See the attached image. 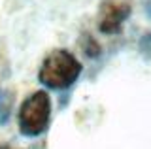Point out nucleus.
<instances>
[{"mask_svg":"<svg viewBox=\"0 0 151 149\" xmlns=\"http://www.w3.org/2000/svg\"><path fill=\"white\" fill-rule=\"evenodd\" d=\"M12 115V95L0 89V125H4Z\"/></svg>","mask_w":151,"mask_h":149,"instance_id":"obj_4","label":"nucleus"},{"mask_svg":"<svg viewBox=\"0 0 151 149\" xmlns=\"http://www.w3.org/2000/svg\"><path fill=\"white\" fill-rule=\"evenodd\" d=\"M138 49L142 55H145L147 59H151V34L142 36V40L138 42Z\"/></svg>","mask_w":151,"mask_h":149,"instance_id":"obj_5","label":"nucleus"},{"mask_svg":"<svg viewBox=\"0 0 151 149\" xmlns=\"http://www.w3.org/2000/svg\"><path fill=\"white\" fill-rule=\"evenodd\" d=\"M51 98L45 91H36L23 102L19 110V130L25 136H40L49 127Z\"/></svg>","mask_w":151,"mask_h":149,"instance_id":"obj_2","label":"nucleus"},{"mask_svg":"<svg viewBox=\"0 0 151 149\" xmlns=\"http://www.w3.org/2000/svg\"><path fill=\"white\" fill-rule=\"evenodd\" d=\"M130 8L127 2H110L102 11L100 17V30L106 34H115L121 30L123 23L129 17Z\"/></svg>","mask_w":151,"mask_h":149,"instance_id":"obj_3","label":"nucleus"},{"mask_svg":"<svg viewBox=\"0 0 151 149\" xmlns=\"http://www.w3.org/2000/svg\"><path fill=\"white\" fill-rule=\"evenodd\" d=\"M79 74H81V62L68 51L57 49L47 55L42 62L38 80L47 89H66L78 81Z\"/></svg>","mask_w":151,"mask_h":149,"instance_id":"obj_1","label":"nucleus"}]
</instances>
